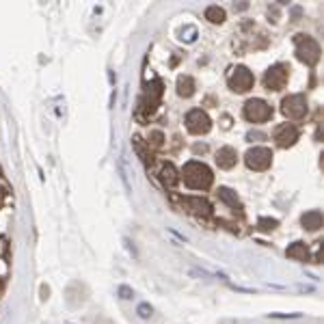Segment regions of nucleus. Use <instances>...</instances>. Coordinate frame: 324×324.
<instances>
[{
  "mask_svg": "<svg viewBox=\"0 0 324 324\" xmlns=\"http://www.w3.org/2000/svg\"><path fill=\"white\" fill-rule=\"evenodd\" d=\"M218 199H220V201H225L229 208L238 210V212H240V210H242V206H240V199H238V195H236V192L231 190V188H225V186H223V188H218Z\"/></svg>",
  "mask_w": 324,
  "mask_h": 324,
  "instance_id": "obj_16",
  "label": "nucleus"
},
{
  "mask_svg": "<svg viewBox=\"0 0 324 324\" xmlns=\"http://www.w3.org/2000/svg\"><path fill=\"white\" fill-rule=\"evenodd\" d=\"M298 136H300V132H298V128L294 126V123H281V126L275 128L272 139L277 141V145H279L281 149H288V147L296 145Z\"/></svg>",
  "mask_w": 324,
  "mask_h": 324,
  "instance_id": "obj_9",
  "label": "nucleus"
},
{
  "mask_svg": "<svg viewBox=\"0 0 324 324\" xmlns=\"http://www.w3.org/2000/svg\"><path fill=\"white\" fill-rule=\"evenodd\" d=\"M257 227L261 231H275L277 227H279V220H275V218H259Z\"/></svg>",
  "mask_w": 324,
  "mask_h": 324,
  "instance_id": "obj_21",
  "label": "nucleus"
},
{
  "mask_svg": "<svg viewBox=\"0 0 324 324\" xmlns=\"http://www.w3.org/2000/svg\"><path fill=\"white\" fill-rule=\"evenodd\" d=\"M307 110H309V106H307V98L303 93L288 95L281 102V112L288 119H303L307 115Z\"/></svg>",
  "mask_w": 324,
  "mask_h": 324,
  "instance_id": "obj_5",
  "label": "nucleus"
},
{
  "mask_svg": "<svg viewBox=\"0 0 324 324\" xmlns=\"http://www.w3.org/2000/svg\"><path fill=\"white\" fill-rule=\"evenodd\" d=\"M132 145H134L136 153H139V158L147 164V167H149V164H151V153L147 151V147H145V143H143V139H141V136H134V139H132Z\"/></svg>",
  "mask_w": 324,
  "mask_h": 324,
  "instance_id": "obj_18",
  "label": "nucleus"
},
{
  "mask_svg": "<svg viewBox=\"0 0 324 324\" xmlns=\"http://www.w3.org/2000/svg\"><path fill=\"white\" fill-rule=\"evenodd\" d=\"M288 257L298 261H309V249H307L305 242H294L292 247H288Z\"/></svg>",
  "mask_w": 324,
  "mask_h": 324,
  "instance_id": "obj_15",
  "label": "nucleus"
},
{
  "mask_svg": "<svg viewBox=\"0 0 324 324\" xmlns=\"http://www.w3.org/2000/svg\"><path fill=\"white\" fill-rule=\"evenodd\" d=\"M322 212L320 210H311V212H305L303 218H300V225L305 227L307 231H318L322 227Z\"/></svg>",
  "mask_w": 324,
  "mask_h": 324,
  "instance_id": "obj_13",
  "label": "nucleus"
},
{
  "mask_svg": "<svg viewBox=\"0 0 324 324\" xmlns=\"http://www.w3.org/2000/svg\"><path fill=\"white\" fill-rule=\"evenodd\" d=\"M227 82H229V89L236 91V93H247L249 89H253L255 78H253V72L249 70V67L238 65V67L231 70L229 78H227Z\"/></svg>",
  "mask_w": 324,
  "mask_h": 324,
  "instance_id": "obj_4",
  "label": "nucleus"
},
{
  "mask_svg": "<svg viewBox=\"0 0 324 324\" xmlns=\"http://www.w3.org/2000/svg\"><path fill=\"white\" fill-rule=\"evenodd\" d=\"M244 162H247V167L251 171H266L272 164V151L268 147H253V149L247 151Z\"/></svg>",
  "mask_w": 324,
  "mask_h": 324,
  "instance_id": "obj_6",
  "label": "nucleus"
},
{
  "mask_svg": "<svg viewBox=\"0 0 324 324\" xmlns=\"http://www.w3.org/2000/svg\"><path fill=\"white\" fill-rule=\"evenodd\" d=\"M288 78H289V67L277 63L264 73V87L268 91H281L288 84Z\"/></svg>",
  "mask_w": 324,
  "mask_h": 324,
  "instance_id": "obj_7",
  "label": "nucleus"
},
{
  "mask_svg": "<svg viewBox=\"0 0 324 324\" xmlns=\"http://www.w3.org/2000/svg\"><path fill=\"white\" fill-rule=\"evenodd\" d=\"M160 180H162V184H164V186H169V188L178 186V181H180V173H178V169H175L171 162H167V164H164V167L160 169Z\"/></svg>",
  "mask_w": 324,
  "mask_h": 324,
  "instance_id": "obj_14",
  "label": "nucleus"
},
{
  "mask_svg": "<svg viewBox=\"0 0 324 324\" xmlns=\"http://www.w3.org/2000/svg\"><path fill=\"white\" fill-rule=\"evenodd\" d=\"M0 206H2V195H0Z\"/></svg>",
  "mask_w": 324,
  "mask_h": 324,
  "instance_id": "obj_26",
  "label": "nucleus"
},
{
  "mask_svg": "<svg viewBox=\"0 0 324 324\" xmlns=\"http://www.w3.org/2000/svg\"><path fill=\"white\" fill-rule=\"evenodd\" d=\"M160 98H162V82L156 78L151 84H147V87H145V98H143V108L149 112V115L158 108Z\"/></svg>",
  "mask_w": 324,
  "mask_h": 324,
  "instance_id": "obj_10",
  "label": "nucleus"
},
{
  "mask_svg": "<svg viewBox=\"0 0 324 324\" xmlns=\"http://www.w3.org/2000/svg\"><path fill=\"white\" fill-rule=\"evenodd\" d=\"M206 20H210L212 24H223V22H225V9H220L218 4L208 7L206 9Z\"/></svg>",
  "mask_w": 324,
  "mask_h": 324,
  "instance_id": "obj_19",
  "label": "nucleus"
},
{
  "mask_svg": "<svg viewBox=\"0 0 324 324\" xmlns=\"http://www.w3.org/2000/svg\"><path fill=\"white\" fill-rule=\"evenodd\" d=\"M186 128H188L190 134H208L210 128H212V119L201 108H192L186 115Z\"/></svg>",
  "mask_w": 324,
  "mask_h": 324,
  "instance_id": "obj_8",
  "label": "nucleus"
},
{
  "mask_svg": "<svg viewBox=\"0 0 324 324\" xmlns=\"http://www.w3.org/2000/svg\"><path fill=\"white\" fill-rule=\"evenodd\" d=\"M151 311H153V309H151L149 305H141V307H139V316H141V318H151Z\"/></svg>",
  "mask_w": 324,
  "mask_h": 324,
  "instance_id": "obj_22",
  "label": "nucleus"
},
{
  "mask_svg": "<svg viewBox=\"0 0 324 324\" xmlns=\"http://www.w3.org/2000/svg\"><path fill=\"white\" fill-rule=\"evenodd\" d=\"M0 178H2V167H0Z\"/></svg>",
  "mask_w": 324,
  "mask_h": 324,
  "instance_id": "obj_27",
  "label": "nucleus"
},
{
  "mask_svg": "<svg viewBox=\"0 0 324 324\" xmlns=\"http://www.w3.org/2000/svg\"><path fill=\"white\" fill-rule=\"evenodd\" d=\"M244 119L251 123H264L268 121V119L272 117V106L268 104V102L259 100V98H253L249 100L247 104H244Z\"/></svg>",
  "mask_w": 324,
  "mask_h": 324,
  "instance_id": "obj_3",
  "label": "nucleus"
},
{
  "mask_svg": "<svg viewBox=\"0 0 324 324\" xmlns=\"http://www.w3.org/2000/svg\"><path fill=\"white\" fill-rule=\"evenodd\" d=\"M162 143H164V134L162 132H151L149 134V141H147V147H153V149H160L162 147Z\"/></svg>",
  "mask_w": 324,
  "mask_h": 324,
  "instance_id": "obj_20",
  "label": "nucleus"
},
{
  "mask_svg": "<svg viewBox=\"0 0 324 324\" xmlns=\"http://www.w3.org/2000/svg\"><path fill=\"white\" fill-rule=\"evenodd\" d=\"M238 162V151L234 147H220L218 151H216V164H218L220 169H234Z\"/></svg>",
  "mask_w": 324,
  "mask_h": 324,
  "instance_id": "obj_11",
  "label": "nucleus"
},
{
  "mask_svg": "<svg viewBox=\"0 0 324 324\" xmlns=\"http://www.w3.org/2000/svg\"><path fill=\"white\" fill-rule=\"evenodd\" d=\"M294 45H296V59L298 61H303L305 65H309V67H314L318 61H320V43L316 41L314 37H309V35H296L294 37Z\"/></svg>",
  "mask_w": 324,
  "mask_h": 324,
  "instance_id": "obj_2",
  "label": "nucleus"
},
{
  "mask_svg": "<svg viewBox=\"0 0 324 324\" xmlns=\"http://www.w3.org/2000/svg\"><path fill=\"white\" fill-rule=\"evenodd\" d=\"M2 294H4V281L0 279V296H2Z\"/></svg>",
  "mask_w": 324,
  "mask_h": 324,
  "instance_id": "obj_25",
  "label": "nucleus"
},
{
  "mask_svg": "<svg viewBox=\"0 0 324 324\" xmlns=\"http://www.w3.org/2000/svg\"><path fill=\"white\" fill-rule=\"evenodd\" d=\"M249 139H266V136L259 132H249Z\"/></svg>",
  "mask_w": 324,
  "mask_h": 324,
  "instance_id": "obj_24",
  "label": "nucleus"
},
{
  "mask_svg": "<svg viewBox=\"0 0 324 324\" xmlns=\"http://www.w3.org/2000/svg\"><path fill=\"white\" fill-rule=\"evenodd\" d=\"M195 93V80L190 76H180L178 78V95L180 98H190Z\"/></svg>",
  "mask_w": 324,
  "mask_h": 324,
  "instance_id": "obj_17",
  "label": "nucleus"
},
{
  "mask_svg": "<svg viewBox=\"0 0 324 324\" xmlns=\"http://www.w3.org/2000/svg\"><path fill=\"white\" fill-rule=\"evenodd\" d=\"M184 181L186 186L192 190H208L214 181V175H212V169L203 162H197V160H190L186 162L184 167Z\"/></svg>",
  "mask_w": 324,
  "mask_h": 324,
  "instance_id": "obj_1",
  "label": "nucleus"
},
{
  "mask_svg": "<svg viewBox=\"0 0 324 324\" xmlns=\"http://www.w3.org/2000/svg\"><path fill=\"white\" fill-rule=\"evenodd\" d=\"M184 206H186L188 212L197 214V216H210V214H212V206H210L206 199H199V197L184 199Z\"/></svg>",
  "mask_w": 324,
  "mask_h": 324,
  "instance_id": "obj_12",
  "label": "nucleus"
},
{
  "mask_svg": "<svg viewBox=\"0 0 324 324\" xmlns=\"http://www.w3.org/2000/svg\"><path fill=\"white\" fill-rule=\"evenodd\" d=\"M119 294H121V298H132V289L130 288H119Z\"/></svg>",
  "mask_w": 324,
  "mask_h": 324,
  "instance_id": "obj_23",
  "label": "nucleus"
}]
</instances>
